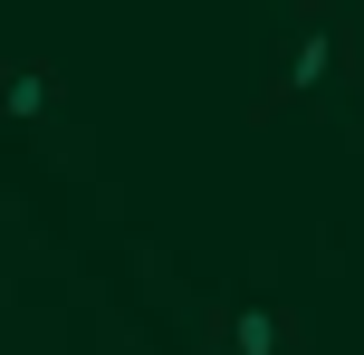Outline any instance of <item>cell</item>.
Returning <instances> with one entry per match:
<instances>
[{
	"instance_id": "obj_3",
	"label": "cell",
	"mask_w": 364,
	"mask_h": 355,
	"mask_svg": "<svg viewBox=\"0 0 364 355\" xmlns=\"http://www.w3.org/2000/svg\"><path fill=\"white\" fill-rule=\"evenodd\" d=\"M316 77H326V38H297V58H288V96H307Z\"/></svg>"
},
{
	"instance_id": "obj_2",
	"label": "cell",
	"mask_w": 364,
	"mask_h": 355,
	"mask_svg": "<svg viewBox=\"0 0 364 355\" xmlns=\"http://www.w3.org/2000/svg\"><path fill=\"white\" fill-rule=\"evenodd\" d=\"M230 337H240V355H278V317H269V307H240Z\"/></svg>"
},
{
	"instance_id": "obj_1",
	"label": "cell",
	"mask_w": 364,
	"mask_h": 355,
	"mask_svg": "<svg viewBox=\"0 0 364 355\" xmlns=\"http://www.w3.org/2000/svg\"><path fill=\"white\" fill-rule=\"evenodd\" d=\"M0 106H10V115H48L58 106V68H10V77H0Z\"/></svg>"
}]
</instances>
